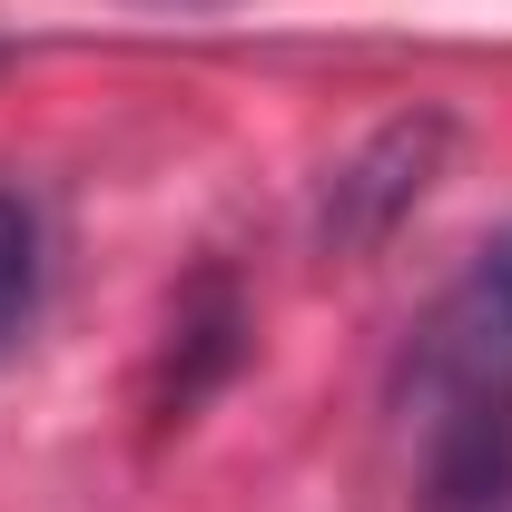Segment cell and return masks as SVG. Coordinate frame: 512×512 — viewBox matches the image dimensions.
<instances>
[{
    "label": "cell",
    "instance_id": "cell-1",
    "mask_svg": "<svg viewBox=\"0 0 512 512\" xmlns=\"http://www.w3.org/2000/svg\"><path fill=\"white\" fill-rule=\"evenodd\" d=\"M414 512H512V237L473 247L394 355Z\"/></svg>",
    "mask_w": 512,
    "mask_h": 512
},
{
    "label": "cell",
    "instance_id": "cell-2",
    "mask_svg": "<svg viewBox=\"0 0 512 512\" xmlns=\"http://www.w3.org/2000/svg\"><path fill=\"white\" fill-rule=\"evenodd\" d=\"M453 128L424 109V119H384L335 178H325V207H316V237L325 256H375L414 207H424V188H434V168H444Z\"/></svg>",
    "mask_w": 512,
    "mask_h": 512
},
{
    "label": "cell",
    "instance_id": "cell-3",
    "mask_svg": "<svg viewBox=\"0 0 512 512\" xmlns=\"http://www.w3.org/2000/svg\"><path fill=\"white\" fill-rule=\"evenodd\" d=\"M247 345V316H237V286L227 276H197L178 296V325H168V365H158V424H188L207 404V384L237 365Z\"/></svg>",
    "mask_w": 512,
    "mask_h": 512
},
{
    "label": "cell",
    "instance_id": "cell-4",
    "mask_svg": "<svg viewBox=\"0 0 512 512\" xmlns=\"http://www.w3.org/2000/svg\"><path fill=\"white\" fill-rule=\"evenodd\" d=\"M30 306H40V217L20 188H0V355L20 345Z\"/></svg>",
    "mask_w": 512,
    "mask_h": 512
},
{
    "label": "cell",
    "instance_id": "cell-5",
    "mask_svg": "<svg viewBox=\"0 0 512 512\" xmlns=\"http://www.w3.org/2000/svg\"><path fill=\"white\" fill-rule=\"evenodd\" d=\"M148 10H217V0H148Z\"/></svg>",
    "mask_w": 512,
    "mask_h": 512
}]
</instances>
